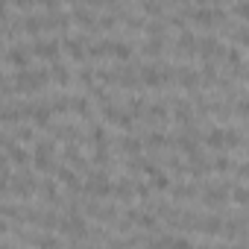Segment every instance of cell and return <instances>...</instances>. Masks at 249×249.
<instances>
[{
	"label": "cell",
	"instance_id": "obj_1",
	"mask_svg": "<svg viewBox=\"0 0 249 249\" xmlns=\"http://www.w3.org/2000/svg\"><path fill=\"white\" fill-rule=\"evenodd\" d=\"M82 191L88 196H94V199H108V196H114V182L108 179L106 167H97V170L91 167L85 182H82Z\"/></svg>",
	"mask_w": 249,
	"mask_h": 249
},
{
	"label": "cell",
	"instance_id": "obj_2",
	"mask_svg": "<svg viewBox=\"0 0 249 249\" xmlns=\"http://www.w3.org/2000/svg\"><path fill=\"white\" fill-rule=\"evenodd\" d=\"M33 170L36 173H56V141H36Z\"/></svg>",
	"mask_w": 249,
	"mask_h": 249
},
{
	"label": "cell",
	"instance_id": "obj_3",
	"mask_svg": "<svg viewBox=\"0 0 249 249\" xmlns=\"http://www.w3.org/2000/svg\"><path fill=\"white\" fill-rule=\"evenodd\" d=\"M59 231H62L71 243H82V240H88V223H85V217L76 214V211L59 217Z\"/></svg>",
	"mask_w": 249,
	"mask_h": 249
},
{
	"label": "cell",
	"instance_id": "obj_4",
	"mask_svg": "<svg viewBox=\"0 0 249 249\" xmlns=\"http://www.w3.org/2000/svg\"><path fill=\"white\" fill-rule=\"evenodd\" d=\"M30 47H33V56L36 59H41V62H62V41H56V38H41V36H36L33 41H30Z\"/></svg>",
	"mask_w": 249,
	"mask_h": 249
},
{
	"label": "cell",
	"instance_id": "obj_5",
	"mask_svg": "<svg viewBox=\"0 0 249 249\" xmlns=\"http://www.w3.org/2000/svg\"><path fill=\"white\" fill-rule=\"evenodd\" d=\"M33 47L30 44H9L6 53H3V62L9 71H24V68H33Z\"/></svg>",
	"mask_w": 249,
	"mask_h": 249
},
{
	"label": "cell",
	"instance_id": "obj_6",
	"mask_svg": "<svg viewBox=\"0 0 249 249\" xmlns=\"http://www.w3.org/2000/svg\"><path fill=\"white\" fill-rule=\"evenodd\" d=\"M191 21L202 30H214L226 21V12L220 6H196V9H191Z\"/></svg>",
	"mask_w": 249,
	"mask_h": 249
},
{
	"label": "cell",
	"instance_id": "obj_7",
	"mask_svg": "<svg viewBox=\"0 0 249 249\" xmlns=\"http://www.w3.org/2000/svg\"><path fill=\"white\" fill-rule=\"evenodd\" d=\"M53 103L50 100H33V108H30V123L36 129H47L53 126Z\"/></svg>",
	"mask_w": 249,
	"mask_h": 249
},
{
	"label": "cell",
	"instance_id": "obj_8",
	"mask_svg": "<svg viewBox=\"0 0 249 249\" xmlns=\"http://www.w3.org/2000/svg\"><path fill=\"white\" fill-rule=\"evenodd\" d=\"M196 56H202V62H214V59H223V56H226V47H223L214 36H205V38H199V44H196Z\"/></svg>",
	"mask_w": 249,
	"mask_h": 249
},
{
	"label": "cell",
	"instance_id": "obj_9",
	"mask_svg": "<svg viewBox=\"0 0 249 249\" xmlns=\"http://www.w3.org/2000/svg\"><path fill=\"white\" fill-rule=\"evenodd\" d=\"M173 85H179L182 91H196V88H202V76H199V71H194V68H176Z\"/></svg>",
	"mask_w": 249,
	"mask_h": 249
},
{
	"label": "cell",
	"instance_id": "obj_10",
	"mask_svg": "<svg viewBox=\"0 0 249 249\" xmlns=\"http://www.w3.org/2000/svg\"><path fill=\"white\" fill-rule=\"evenodd\" d=\"M56 182L62 185V188H68V191H82V179H79V170L73 167V164H62V167H56Z\"/></svg>",
	"mask_w": 249,
	"mask_h": 249
},
{
	"label": "cell",
	"instance_id": "obj_11",
	"mask_svg": "<svg viewBox=\"0 0 249 249\" xmlns=\"http://www.w3.org/2000/svg\"><path fill=\"white\" fill-rule=\"evenodd\" d=\"M62 50L73 59V62H88V47H85V38H71V36H62Z\"/></svg>",
	"mask_w": 249,
	"mask_h": 249
},
{
	"label": "cell",
	"instance_id": "obj_12",
	"mask_svg": "<svg viewBox=\"0 0 249 249\" xmlns=\"http://www.w3.org/2000/svg\"><path fill=\"white\" fill-rule=\"evenodd\" d=\"M106 53H108V59H114V62H129L132 59V44H126V41H111V38H106Z\"/></svg>",
	"mask_w": 249,
	"mask_h": 249
},
{
	"label": "cell",
	"instance_id": "obj_13",
	"mask_svg": "<svg viewBox=\"0 0 249 249\" xmlns=\"http://www.w3.org/2000/svg\"><path fill=\"white\" fill-rule=\"evenodd\" d=\"M71 18H73V24H76V27H82V30H100V18H97L91 9H85V6L73 9V12H71Z\"/></svg>",
	"mask_w": 249,
	"mask_h": 249
},
{
	"label": "cell",
	"instance_id": "obj_14",
	"mask_svg": "<svg viewBox=\"0 0 249 249\" xmlns=\"http://www.w3.org/2000/svg\"><path fill=\"white\" fill-rule=\"evenodd\" d=\"M144 150H147V141L138 138V135H129V132H126V135L120 138V153H123V156H141Z\"/></svg>",
	"mask_w": 249,
	"mask_h": 249
},
{
	"label": "cell",
	"instance_id": "obj_15",
	"mask_svg": "<svg viewBox=\"0 0 249 249\" xmlns=\"http://www.w3.org/2000/svg\"><path fill=\"white\" fill-rule=\"evenodd\" d=\"M202 144L205 147H214L217 153H223L226 150V129L223 126H208L205 135H202Z\"/></svg>",
	"mask_w": 249,
	"mask_h": 249
},
{
	"label": "cell",
	"instance_id": "obj_16",
	"mask_svg": "<svg viewBox=\"0 0 249 249\" xmlns=\"http://www.w3.org/2000/svg\"><path fill=\"white\" fill-rule=\"evenodd\" d=\"M196 44H199V38H194V33H188V30H182L179 33V38H176V53L179 56H194L196 53Z\"/></svg>",
	"mask_w": 249,
	"mask_h": 249
},
{
	"label": "cell",
	"instance_id": "obj_17",
	"mask_svg": "<svg viewBox=\"0 0 249 249\" xmlns=\"http://www.w3.org/2000/svg\"><path fill=\"white\" fill-rule=\"evenodd\" d=\"M226 199H231V191H229V188H223V185L208 188V191L202 194V202H205V205H214V208H217V205H223Z\"/></svg>",
	"mask_w": 249,
	"mask_h": 249
},
{
	"label": "cell",
	"instance_id": "obj_18",
	"mask_svg": "<svg viewBox=\"0 0 249 249\" xmlns=\"http://www.w3.org/2000/svg\"><path fill=\"white\" fill-rule=\"evenodd\" d=\"M50 79H53L59 88H68L71 79H73V73L65 68V62H53V65H50Z\"/></svg>",
	"mask_w": 249,
	"mask_h": 249
},
{
	"label": "cell",
	"instance_id": "obj_19",
	"mask_svg": "<svg viewBox=\"0 0 249 249\" xmlns=\"http://www.w3.org/2000/svg\"><path fill=\"white\" fill-rule=\"evenodd\" d=\"M147 117L156 120V123L167 120V117H170V103H167V100H153V103L147 106Z\"/></svg>",
	"mask_w": 249,
	"mask_h": 249
},
{
	"label": "cell",
	"instance_id": "obj_20",
	"mask_svg": "<svg viewBox=\"0 0 249 249\" xmlns=\"http://www.w3.org/2000/svg\"><path fill=\"white\" fill-rule=\"evenodd\" d=\"M114 199L132 202V199H135V182H132V179H120V182L114 185Z\"/></svg>",
	"mask_w": 249,
	"mask_h": 249
},
{
	"label": "cell",
	"instance_id": "obj_21",
	"mask_svg": "<svg viewBox=\"0 0 249 249\" xmlns=\"http://www.w3.org/2000/svg\"><path fill=\"white\" fill-rule=\"evenodd\" d=\"M147 176H150V185H153V191H167V188H170V173H167L164 167H153Z\"/></svg>",
	"mask_w": 249,
	"mask_h": 249
},
{
	"label": "cell",
	"instance_id": "obj_22",
	"mask_svg": "<svg viewBox=\"0 0 249 249\" xmlns=\"http://www.w3.org/2000/svg\"><path fill=\"white\" fill-rule=\"evenodd\" d=\"M147 106H150V103H147L144 97H138V94H132V97L126 100V111H129V114H132L135 120L147 117Z\"/></svg>",
	"mask_w": 249,
	"mask_h": 249
},
{
	"label": "cell",
	"instance_id": "obj_23",
	"mask_svg": "<svg viewBox=\"0 0 249 249\" xmlns=\"http://www.w3.org/2000/svg\"><path fill=\"white\" fill-rule=\"evenodd\" d=\"M223 226H226V223H223L217 214H211V217H202V220H199V231H202V234H220V231H223Z\"/></svg>",
	"mask_w": 249,
	"mask_h": 249
},
{
	"label": "cell",
	"instance_id": "obj_24",
	"mask_svg": "<svg viewBox=\"0 0 249 249\" xmlns=\"http://www.w3.org/2000/svg\"><path fill=\"white\" fill-rule=\"evenodd\" d=\"M144 141H147V147H150V150H161V147H167V144H170V138H167L161 129L147 132V138H144Z\"/></svg>",
	"mask_w": 249,
	"mask_h": 249
},
{
	"label": "cell",
	"instance_id": "obj_25",
	"mask_svg": "<svg viewBox=\"0 0 249 249\" xmlns=\"http://www.w3.org/2000/svg\"><path fill=\"white\" fill-rule=\"evenodd\" d=\"M73 114L88 120L91 117V97H73Z\"/></svg>",
	"mask_w": 249,
	"mask_h": 249
},
{
	"label": "cell",
	"instance_id": "obj_26",
	"mask_svg": "<svg viewBox=\"0 0 249 249\" xmlns=\"http://www.w3.org/2000/svg\"><path fill=\"white\" fill-rule=\"evenodd\" d=\"M231 202L240 208H249V185H234L231 188Z\"/></svg>",
	"mask_w": 249,
	"mask_h": 249
},
{
	"label": "cell",
	"instance_id": "obj_27",
	"mask_svg": "<svg viewBox=\"0 0 249 249\" xmlns=\"http://www.w3.org/2000/svg\"><path fill=\"white\" fill-rule=\"evenodd\" d=\"M194 196H196V188L188 185V182H182V185L173 188V199H179V202H182V199H194Z\"/></svg>",
	"mask_w": 249,
	"mask_h": 249
},
{
	"label": "cell",
	"instance_id": "obj_28",
	"mask_svg": "<svg viewBox=\"0 0 249 249\" xmlns=\"http://www.w3.org/2000/svg\"><path fill=\"white\" fill-rule=\"evenodd\" d=\"M243 138H240V129L237 126H226V147H240Z\"/></svg>",
	"mask_w": 249,
	"mask_h": 249
},
{
	"label": "cell",
	"instance_id": "obj_29",
	"mask_svg": "<svg viewBox=\"0 0 249 249\" xmlns=\"http://www.w3.org/2000/svg\"><path fill=\"white\" fill-rule=\"evenodd\" d=\"M38 194H41L44 199H50V202H59V191H56V185H53V182L38 185Z\"/></svg>",
	"mask_w": 249,
	"mask_h": 249
},
{
	"label": "cell",
	"instance_id": "obj_30",
	"mask_svg": "<svg viewBox=\"0 0 249 249\" xmlns=\"http://www.w3.org/2000/svg\"><path fill=\"white\" fill-rule=\"evenodd\" d=\"M211 170H214V173H229V170H234V164H231L226 156H217L214 164H211Z\"/></svg>",
	"mask_w": 249,
	"mask_h": 249
},
{
	"label": "cell",
	"instance_id": "obj_31",
	"mask_svg": "<svg viewBox=\"0 0 249 249\" xmlns=\"http://www.w3.org/2000/svg\"><path fill=\"white\" fill-rule=\"evenodd\" d=\"M234 15H240L249 24V0H237V3H234Z\"/></svg>",
	"mask_w": 249,
	"mask_h": 249
},
{
	"label": "cell",
	"instance_id": "obj_32",
	"mask_svg": "<svg viewBox=\"0 0 249 249\" xmlns=\"http://www.w3.org/2000/svg\"><path fill=\"white\" fill-rule=\"evenodd\" d=\"M234 38H237V44H240V47H246V50H249V27L237 30V33H234Z\"/></svg>",
	"mask_w": 249,
	"mask_h": 249
},
{
	"label": "cell",
	"instance_id": "obj_33",
	"mask_svg": "<svg viewBox=\"0 0 249 249\" xmlns=\"http://www.w3.org/2000/svg\"><path fill=\"white\" fill-rule=\"evenodd\" d=\"M234 173H237L243 182H249V164H234Z\"/></svg>",
	"mask_w": 249,
	"mask_h": 249
},
{
	"label": "cell",
	"instance_id": "obj_34",
	"mask_svg": "<svg viewBox=\"0 0 249 249\" xmlns=\"http://www.w3.org/2000/svg\"><path fill=\"white\" fill-rule=\"evenodd\" d=\"M196 6H211V0H194Z\"/></svg>",
	"mask_w": 249,
	"mask_h": 249
}]
</instances>
